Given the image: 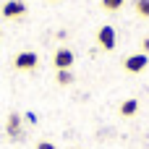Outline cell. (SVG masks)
Returning <instances> with one entry per match:
<instances>
[{
	"instance_id": "cell-5",
	"label": "cell",
	"mask_w": 149,
	"mask_h": 149,
	"mask_svg": "<svg viewBox=\"0 0 149 149\" xmlns=\"http://www.w3.org/2000/svg\"><path fill=\"white\" fill-rule=\"evenodd\" d=\"M24 13H26V5L21 0H8L3 5V18H21Z\"/></svg>"
},
{
	"instance_id": "cell-12",
	"label": "cell",
	"mask_w": 149,
	"mask_h": 149,
	"mask_svg": "<svg viewBox=\"0 0 149 149\" xmlns=\"http://www.w3.org/2000/svg\"><path fill=\"white\" fill-rule=\"evenodd\" d=\"M141 47H144V52H147V55H149V37H147V39H144V42H141Z\"/></svg>"
},
{
	"instance_id": "cell-10",
	"label": "cell",
	"mask_w": 149,
	"mask_h": 149,
	"mask_svg": "<svg viewBox=\"0 0 149 149\" xmlns=\"http://www.w3.org/2000/svg\"><path fill=\"white\" fill-rule=\"evenodd\" d=\"M123 3H126V0H102V8L113 13V10H118V8H120Z\"/></svg>"
},
{
	"instance_id": "cell-8",
	"label": "cell",
	"mask_w": 149,
	"mask_h": 149,
	"mask_svg": "<svg viewBox=\"0 0 149 149\" xmlns=\"http://www.w3.org/2000/svg\"><path fill=\"white\" fill-rule=\"evenodd\" d=\"M134 8H136V13H139L141 18H149V0H136Z\"/></svg>"
},
{
	"instance_id": "cell-2",
	"label": "cell",
	"mask_w": 149,
	"mask_h": 149,
	"mask_svg": "<svg viewBox=\"0 0 149 149\" xmlns=\"http://www.w3.org/2000/svg\"><path fill=\"white\" fill-rule=\"evenodd\" d=\"M37 63H39V55H37V52H31V50L18 52V55H16V60H13V65H16L18 71H34V68H37Z\"/></svg>"
},
{
	"instance_id": "cell-4",
	"label": "cell",
	"mask_w": 149,
	"mask_h": 149,
	"mask_svg": "<svg viewBox=\"0 0 149 149\" xmlns=\"http://www.w3.org/2000/svg\"><path fill=\"white\" fill-rule=\"evenodd\" d=\"M97 42H100V47L102 50H113L115 47V29L113 26H100V31H97Z\"/></svg>"
},
{
	"instance_id": "cell-6",
	"label": "cell",
	"mask_w": 149,
	"mask_h": 149,
	"mask_svg": "<svg viewBox=\"0 0 149 149\" xmlns=\"http://www.w3.org/2000/svg\"><path fill=\"white\" fill-rule=\"evenodd\" d=\"M5 128H8V136H10V139H18V134H21V115H18V113H10Z\"/></svg>"
},
{
	"instance_id": "cell-3",
	"label": "cell",
	"mask_w": 149,
	"mask_h": 149,
	"mask_svg": "<svg viewBox=\"0 0 149 149\" xmlns=\"http://www.w3.org/2000/svg\"><path fill=\"white\" fill-rule=\"evenodd\" d=\"M73 52L68 50V47H60L58 52H55V58H52V63H55V68L58 71H71V65H73Z\"/></svg>"
},
{
	"instance_id": "cell-1",
	"label": "cell",
	"mask_w": 149,
	"mask_h": 149,
	"mask_svg": "<svg viewBox=\"0 0 149 149\" xmlns=\"http://www.w3.org/2000/svg\"><path fill=\"white\" fill-rule=\"evenodd\" d=\"M147 63H149L147 52H136V55H128V58L123 60V68H126L128 73H141V71L147 68Z\"/></svg>"
},
{
	"instance_id": "cell-11",
	"label": "cell",
	"mask_w": 149,
	"mask_h": 149,
	"mask_svg": "<svg viewBox=\"0 0 149 149\" xmlns=\"http://www.w3.org/2000/svg\"><path fill=\"white\" fill-rule=\"evenodd\" d=\"M37 149H58V147H55V144H50V141H39Z\"/></svg>"
},
{
	"instance_id": "cell-7",
	"label": "cell",
	"mask_w": 149,
	"mask_h": 149,
	"mask_svg": "<svg viewBox=\"0 0 149 149\" xmlns=\"http://www.w3.org/2000/svg\"><path fill=\"white\" fill-rule=\"evenodd\" d=\"M136 110H139V100H126V102L120 105V115H123V118L136 115Z\"/></svg>"
},
{
	"instance_id": "cell-9",
	"label": "cell",
	"mask_w": 149,
	"mask_h": 149,
	"mask_svg": "<svg viewBox=\"0 0 149 149\" xmlns=\"http://www.w3.org/2000/svg\"><path fill=\"white\" fill-rule=\"evenodd\" d=\"M60 86H68L71 81H73V76H71V71H58V79H55Z\"/></svg>"
}]
</instances>
